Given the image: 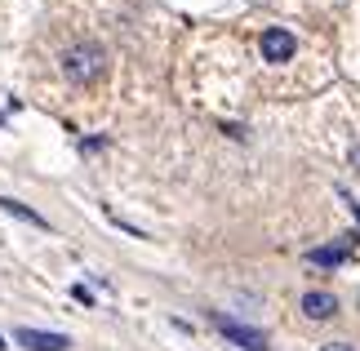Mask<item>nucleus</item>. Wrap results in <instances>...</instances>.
<instances>
[{
	"label": "nucleus",
	"mask_w": 360,
	"mask_h": 351,
	"mask_svg": "<svg viewBox=\"0 0 360 351\" xmlns=\"http://www.w3.org/2000/svg\"><path fill=\"white\" fill-rule=\"evenodd\" d=\"M103 67H107V53H103V45H94V40L72 45L63 53V76L72 80V85H89V80H98Z\"/></svg>",
	"instance_id": "nucleus-1"
},
{
	"label": "nucleus",
	"mask_w": 360,
	"mask_h": 351,
	"mask_svg": "<svg viewBox=\"0 0 360 351\" xmlns=\"http://www.w3.org/2000/svg\"><path fill=\"white\" fill-rule=\"evenodd\" d=\"M214 325H218V333H223L227 343H236V347H245V351H262V347H267V338H262V329H249V325H240V320L214 316Z\"/></svg>",
	"instance_id": "nucleus-2"
},
{
	"label": "nucleus",
	"mask_w": 360,
	"mask_h": 351,
	"mask_svg": "<svg viewBox=\"0 0 360 351\" xmlns=\"http://www.w3.org/2000/svg\"><path fill=\"white\" fill-rule=\"evenodd\" d=\"M298 49V40L285 32V27H267L262 32V63H289Z\"/></svg>",
	"instance_id": "nucleus-3"
},
{
	"label": "nucleus",
	"mask_w": 360,
	"mask_h": 351,
	"mask_svg": "<svg viewBox=\"0 0 360 351\" xmlns=\"http://www.w3.org/2000/svg\"><path fill=\"white\" fill-rule=\"evenodd\" d=\"M13 343L32 347V351H67V347H72L67 333H40V329H18V333H13Z\"/></svg>",
	"instance_id": "nucleus-4"
},
{
	"label": "nucleus",
	"mask_w": 360,
	"mask_h": 351,
	"mask_svg": "<svg viewBox=\"0 0 360 351\" xmlns=\"http://www.w3.org/2000/svg\"><path fill=\"white\" fill-rule=\"evenodd\" d=\"M302 312H307L311 320H329L338 312V298L334 293H325V289H311V293H302Z\"/></svg>",
	"instance_id": "nucleus-5"
},
{
	"label": "nucleus",
	"mask_w": 360,
	"mask_h": 351,
	"mask_svg": "<svg viewBox=\"0 0 360 351\" xmlns=\"http://www.w3.org/2000/svg\"><path fill=\"white\" fill-rule=\"evenodd\" d=\"M307 262L311 267H342V262H347V245H338V249H311Z\"/></svg>",
	"instance_id": "nucleus-6"
},
{
	"label": "nucleus",
	"mask_w": 360,
	"mask_h": 351,
	"mask_svg": "<svg viewBox=\"0 0 360 351\" xmlns=\"http://www.w3.org/2000/svg\"><path fill=\"white\" fill-rule=\"evenodd\" d=\"M0 209H5V214H13V218H22V222H32V227H49V222L40 218L36 209H27V205H18V200H5V196H0Z\"/></svg>",
	"instance_id": "nucleus-7"
},
{
	"label": "nucleus",
	"mask_w": 360,
	"mask_h": 351,
	"mask_svg": "<svg viewBox=\"0 0 360 351\" xmlns=\"http://www.w3.org/2000/svg\"><path fill=\"white\" fill-rule=\"evenodd\" d=\"M321 351H352L347 343H329V347H321Z\"/></svg>",
	"instance_id": "nucleus-8"
},
{
	"label": "nucleus",
	"mask_w": 360,
	"mask_h": 351,
	"mask_svg": "<svg viewBox=\"0 0 360 351\" xmlns=\"http://www.w3.org/2000/svg\"><path fill=\"white\" fill-rule=\"evenodd\" d=\"M352 165H356V170H360V147H356V151H352Z\"/></svg>",
	"instance_id": "nucleus-9"
},
{
	"label": "nucleus",
	"mask_w": 360,
	"mask_h": 351,
	"mask_svg": "<svg viewBox=\"0 0 360 351\" xmlns=\"http://www.w3.org/2000/svg\"><path fill=\"white\" fill-rule=\"evenodd\" d=\"M0 351H5V338H0Z\"/></svg>",
	"instance_id": "nucleus-10"
},
{
	"label": "nucleus",
	"mask_w": 360,
	"mask_h": 351,
	"mask_svg": "<svg viewBox=\"0 0 360 351\" xmlns=\"http://www.w3.org/2000/svg\"><path fill=\"white\" fill-rule=\"evenodd\" d=\"M356 218H360V205H356Z\"/></svg>",
	"instance_id": "nucleus-11"
},
{
	"label": "nucleus",
	"mask_w": 360,
	"mask_h": 351,
	"mask_svg": "<svg viewBox=\"0 0 360 351\" xmlns=\"http://www.w3.org/2000/svg\"><path fill=\"white\" fill-rule=\"evenodd\" d=\"M356 302H360V298H356Z\"/></svg>",
	"instance_id": "nucleus-12"
}]
</instances>
